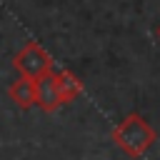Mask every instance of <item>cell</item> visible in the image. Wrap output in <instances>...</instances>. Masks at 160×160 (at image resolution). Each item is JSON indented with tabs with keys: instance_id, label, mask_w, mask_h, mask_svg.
<instances>
[{
	"instance_id": "6da1fadb",
	"label": "cell",
	"mask_w": 160,
	"mask_h": 160,
	"mask_svg": "<svg viewBox=\"0 0 160 160\" xmlns=\"http://www.w3.org/2000/svg\"><path fill=\"white\" fill-rule=\"evenodd\" d=\"M110 138L128 158H140L152 148V142L158 140V132L140 112H130L112 128Z\"/></svg>"
},
{
	"instance_id": "7a4b0ae2",
	"label": "cell",
	"mask_w": 160,
	"mask_h": 160,
	"mask_svg": "<svg viewBox=\"0 0 160 160\" xmlns=\"http://www.w3.org/2000/svg\"><path fill=\"white\" fill-rule=\"evenodd\" d=\"M12 68H15L18 75H22V78L40 80L42 75L52 72V58H50V52H48L40 42H25V45L15 52Z\"/></svg>"
},
{
	"instance_id": "3957f363",
	"label": "cell",
	"mask_w": 160,
	"mask_h": 160,
	"mask_svg": "<svg viewBox=\"0 0 160 160\" xmlns=\"http://www.w3.org/2000/svg\"><path fill=\"white\" fill-rule=\"evenodd\" d=\"M8 95L10 100L20 108V110H30L32 105H38V80H30V78H18L10 82L8 88Z\"/></svg>"
},
{
	"instance_id": "277c9868",
	"label": "cell",
	"mask_w": 160,
	"mask_h": 160,
	"mask_svg": "<svg viewBox=\"0 0 160 160\" xmlns=\"http://www.w3.org/2000/svg\"><path fill=\"white\" fill-rule=\"evenodd\" d=\"M60 105L62 102H60V95H58V88H55V78H52V72H48L38 80V108L50 115Z\"/></svg>"
},
{
	"instance_id": "5b68a950",
	"label": "cell",
	"mask_w": 160,
	"mask_h": 160,
	"mask_svg": "<svg viewBox=\"0 0 160 160\" xmlns=\"http://www.w3.org/2000/svg\"><path fill=\"white\" fill-rule=\"evenodd\" d=\"M52 78H55V88H58V95H60V102H72L80 92H82V82L70 72V70H52Z\"/></svg>"
},
{
	"instance_id": "8992f818",
	"label": "cell",
	"mask_w": 160,
	"mask_h": 160,
	"mask_svg": "<svg viewBox=\"0 0 160 160\" xmlns=\"http://www.w3.org/2000/svg\"><path fill=\"white\" fill-rule=\"evenodd\" d=\"M158 38H160V25H158Z\"/></svg>"
}]
</instances>
